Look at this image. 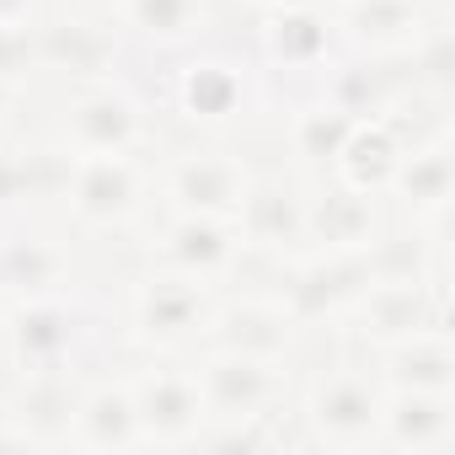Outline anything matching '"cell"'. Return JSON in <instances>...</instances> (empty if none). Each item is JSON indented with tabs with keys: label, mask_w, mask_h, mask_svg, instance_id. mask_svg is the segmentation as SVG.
<instances>
[{
	"label": "cell",
	"mask_w": 455,
	"mask_h": 455,
	"mask_svg": "<svg viewBox=\"0 0 455 455\" xmlns=\"http://www.w3.org/2000/svg\"><path fill=\"white\" fill-rule=\"evenodd\" d=\"M0 327H6V359L12 375L33 370H81L97 348L102 311L81 290H49V295H22L0 306Z\"/></svg>",
	"instance_id": "6da1fadb"
},
{
	"label": "cell",
	"mask_w": 455,
	"mask_h": 455,
	"mask_svg": "<svg viewBox=\"0 0 455 455\" xmlns=\"http://www.w3.org/2000/svg\"><path fill=\"white\" fill-rule=\"evenodd\" d=\"M263 102V70L231 49H182L166 76V108L204 134L236 129Z\"/></svg>",
	"instance_id": "7a4b0ae2"
},
{
	"label": "cell",
	"mask_w": 455,
	"mask_h": 455,
	"mask_svg": "<svg viewBox=\"0 0 455 455\" xmlns=\"http://www.w3.org/2000/svg\"><path fill=\"white\" fill-rule=\"evenodd\" d=\"M380 402L386 386L370 364V354L354 359H332L311 375V386L295 402V418L306 428L311 444L327 450H375V428H380Z\"/></svg>",
	"instance_id": "3957f363"
},
{
	"label": "cell",
	"mask_w": 455,
	"mask_h": 455,
	"mask_svg": "<svg viewBox=\"0 0 455 455\" xmlns=\"http://www.w3.org/2000/svg\"><path fill=\"white\" fill-rule=\"evenodd\" d=\"M338 327H343L348 348H359V354H375V348H391L402 338L450 327V274H396V279H375Z\"/></svg>",
	"instance_id": "277c9868"
},
{
	"label": "cell",
	"mask_w": 455,
	"mask_h": 455,
	"mask_svg": "<svg viewBox=\"0 0 455 455\" xmlns=\"http://www.w3.org/2000/svg\"><path fill=\"white\" fill-rule=\"evenodd\" d=\"M375 284V258L370 247L359 252H300L290 263H279V290H268L284 316L311 332V327H338L354 300Z\"/></svg>",
	"instance_id": "5b68a950"
},
{
	"label": "cell",
	"mask_w": 455,
	"mask_h": 455,
	"mask_svg": "<svg viewBox=\"0 0 455 455\" xmlns=\"http://www.w3.org/2000/svg\"><path fill=\"white\" fill-rule=\"evenodd\" d=\"M343 54L332 33L327 0H284V6L258 12V70L263 81H290V86H316L322 70Z\"/></svg>",
	"instance_id": "8992f818"
},
{
	"label": "cell",
	"mask_w": 455,
	"mask_h": 455,
	"mask_svg": "<svg viewBox=\"0 0 455 455\" xmlns=\"http://www.w3.org/2000/svg\"><path fill=\"white\" fill-rule=\"evenodd\" d=\"M214 300H220L214 284L150 263V274H140L134 290H129V338H134L145 354H182V348H198Z\"/></svg>",
	"instance_id": "52a82bcc"
},
{
	"label": "cell",
	"mask_w": 455,
	"mask_h": 455,
	"mask_svg": "<svg viewBox=\"0 0 455 455\" xmlns=\"http://www.w3.org/2000/svg\"><path fill=\"white\" fill-rule=\"evenodd\" d=\"M156 177L140 156H70L65 177V209L81 231H124L150 209Z\"/></svg>",
	"instance_id": "ba28073f"
},
{
	"label": "cell",
	"mask_w": 455,
	"mask_h": 455,
	"mask_svg": "<svg viewBox=\"0 0 455 455\" xmlns=\"http://www.w3.org/2000/svg\"><path fill=\"white\" fill-rule=\"evenodd\" d=\"M193 380H198V396H204V423L263 418V412L290 407V396H295L290 359H247V354L198 348Z\"/></svg>",
	"instance_id": "9c48e42d"
},
{
	"label": "cell",
	"mask_w": 455,
	"mask_h": 455,
	"mask_svg": "<svg viewBox=\"0 0 455 455\" xmlns=\"http://www.w3.org/2000/svg\"><path fill=\"white\" fill-rule=\"evenodd\" d=\"M60 145L70 156H140L150 145L145 102L113 76L92 86H70L65 118H60Z\"/></svg>",
	"instance_id": "30bf717a"
},
{
	"label": "cell",
	"mask_w": 455,
	"mask_h": 455,
	"mask_svg": "<svg viewBox=\"0 0 455 455\" xmlns=\"http://www.w3.org/2000/svg\"><path fill=\"white\" fill-rule=\"evenodd\" d=\"M129 54L124 28L113 22V12H60L38 22V70L60 76L70 86H92V81H113L118 65Z\"/></svg>",
	"instance_id": "8fae6325"
},
{
	"label": "cell",
	"mask_w": 455,
	"mask_h": 455,
	"mask_svg": "<svg viewBox=\"0 0 455 455\" xmlns=\"http://www.w3.org/2000/svg\"><path fill=\"white\" fill-rule=\"evenodd\" d=\"M156 177V198L161 209H188V214H220V220H236L242 209V193L252 182V166L247 156L236 150H220V145H204V150H172L161 161Z\"/></svg>",
	"instance_id": "7c38bea8"
},
{
	"label": "cell",
	"mask_w": 455,
	"mask_h": 455,
	"mask_svg": "<svg viewBox=\"0 0 455 455\" xmlns=\"http://www.w3.org/2000/svg\"><path fill=\"white\" fill-rule=\"evenodd\" d=\"M242 236H236V220H220V214H188V209H161L156 231H150V263L204 279V284H225L242 268Z\"/></svg>",
	"instance_id": "4fadbf2b"
},
{
	"label": "cell",
	"mask_w": 455,
	"mask_h": 455,
	"mask_svg": "<svg viewBox=\"0 0 455 455\" xmlns=\"http://www.w3.org/2000/svg\"><path fill=\"white\" fill-rule=\"evenodd\" d=\"M242 252L268 263H290L306 252V177L295 172H252L242 209H236Z\"/></svg>",
	"instance_id": "5bb4252c"
},
{
	"label": "cell",
	"mask_w": 455,
	"mask_h": 455,
	"mask_svg": "<svg viewBox=\"0 0 455 455\" xmlns=\"http://www.w3.org/2000/svg\"><path fill=\"white\" fill-rule=\"evenodd\" d=\"M332 12V33L348 54H370V60H407L439 22V0H338Z\"/></svg>",
	"instance_id": "9a60e30c"
},
{
	"label": "cell",
	"mask_w": 455,
	"mask_h": 455,
	"mask_svg": "<svg viewBox=\"0 0 455 455\" xmlns=\"http://www.w3.org/2000/svg\"><path fill=\"white\" fill-rule=\"evenodd\" d=\"M134 418H140V444L145 450H188L204 428V396L193 380V364H166L150 359L145 370L129 375Z\"/></svg>",
	"instance_id": "2e32d148"
},
{
	"label": "cell",
	"mask_w": 455,
	"mask_h": 455,
	"mask_svg": "<svg viewBox=\"0 0 455 455\" xmlns=\"http://www.w3.org/2000/svg\"><path fill=\"white\" fill-rule=\"evenodd\" d=\"M81 370H33L0 396V428L17 450H65L76 423Z\"/></svg>",
	"instance_id": "e0dca14e"
},
{
	"label": "cell",
	"mask_w": 455,
	"mask_h": 455,
	"mask_svg": "<svg viewBox=\"0 0 455 455\" xmlns=\"http://www.w3.org/2000/svg\"><path fill=\"white\" fill-rule=\"evenodd\" d=\"M300 327L284 316L274 295H242V300H214L198 348L209 354H247V359H295Z\"/></svg>",
	"instance_id": "ac0fdd59"
},
{
	"label": "cell",
	"mask_w": 455,
	"mask_h": 455,
	"mask_svg": "<svg viewBox=\"0 0 455 455\" xmlns=\"http://www.w3.org/2000/svg\"><path fill=\"white\" fill-rule=\"evenodd\" d=\"M386 198H396V209L412 220V231L450 225V204H455V140H450V129H439L428 140H407Z\"/></svg>",
	"instance_id": "d6986e66"
},
{
	"label": "cell",
	"mask_w": 455,
	"mask_h": 455,
	"mask_svg": "<svg viewBox=\"0 0 455 455\" xmlns=\"http://www.w3.org/2000/svg\"><path fill=\"white\" fill-rule=\"evenodd\" d=\"M386 231L380 198L359 193L338 177L306 182V252H359Z\"/></svg>",
	"instance_id": "ffe728a7"
},
{
	"label": "cell",
	"mask_w": 455,
	"mask_h": 455,
	"mask_svg": "<svg viewBox=\"0 0 455 455\" xmlns=\"http://www.w3.org/2000/svg\"><path fill=\"white\" fill-rule=\"evenodd\" d=\"M455 444V391H386L375 450L444 455Z\"/></svg>",
	"instance_id": "44dd1931"
},
{
	"label": "cell",
	"mask_w": 455,
	"mask_h": 455,
	"mask_svg": "<svg viewBox=\"0 0 455 455\" xmlns=\"http://www.w3.org/2000/svg\"><path fill=\"white\" fill-rule=\"evenodd\" d=\"M70 450H92V455L145 450V444H140L134 396H129V375H102V380L81 386V396H76V423H70Z\"/></svg>",
	"instance_id": "7402d4cb"
},
{
	"label": "cell",
	"mask_w": 455,
	"mask_h": 455,
	"mask_svg": "<svg viewBox=\"0 0 455 455\" xmlns=\"http://www.w3.org/2000/svg\"><path fill=\"white\" fill-rule=\"evenodd\" d=\"M49 290H70V252L22 220H0V306Z\"/></svg>",
	"instance_id": "603a6c76"
},
{
	"label": "cell",
	"mask_w": 455,
	"mask_h": 455,
	"mask_svg": "<svg viewBox=\"0 0 455 455\" xmlns=\"http://www.w3.org/2000/svg\"><path fill=\"white\" fill-rule=\"evenodd\" d=\"M113 22L150 54H182L209 33V0H118Z\"/></svg>",
	"instance_id": "cb8c5ba5"
},
{
	"label": "cell",
	"mask_w": 455,
	"mask_h": 455,
	"mask_svg": "<svg viewBox=\"0 0 455 455\" xmlns=\"http://www.w3.org/2000/svg\"><path fill=\"white\" fill-rule=\"evenodd\" d=\"M370 364H375V375H380L386 391H455V343H450V327H434V332L402 338L391 348H375Z\"/></svg>",
	"instance_id": "d4e9b609"
},
{
	"label": "cell",
	"mask_w": 455,
	"mask_h": 455,
	"mask_svg": "<svg viewBox=\"0 0 455 455\" xmlns=\"http://www.w3.org/2000/svg\"><path fill=\"white\" fill-rule=\"evenodd\" d=\"M402 150H407V134H402V124H396L391 113L364 118V124H354V134L343 140V150H338V161H332L327 177H338V182H348V188H359V193L386 198Z\"/></svg>",
	"instance_id": "484cf974"
},
{
	"label": "cell",
	"mask_w": 455,
	"mask_h": 455,
	"mask_svg": "<svg viewBox=\"0 0 455 455\" xmlns=\"http://www.w3.org/2000/svg\"><path fill=\"white\" fill-rule=\"evenodd\" d=\"M386 65H391V60H370V54H348V49H343V54L322 70V81H316L311 92L327 97L338 113H348L354 124L380 118V113H391L396 97H402V86L391 81Z\"/></svg>",
	"instance_id": "4316f807"
},
{
	"label": "cell",
	"mask_w": 455,
	"mask_h": 455,
	"mask_svg": "<svg viewBox=\"0 0 455 455\" xmlns=\"http://www.w3.org/2000/svg\"><path fill=\"white\" fill-rule=\"evenodd\" d=\"M70 177L65 145H12L0 150V220H22L28 204L60 198Z\"/></svg>",
	"instance_id": "83f0119b"
},
{
	"label": "cell",
	"mask_w": 455,
	"mask_h": 455,
	"mask_svg": "<svg viewBox=\"0 0 455 455\" xmlns=\"http://www.w3.org/2000/svg\"><path fill=\"white\" fill-rule=\"evenodd\" d=\"M348 134H354V118H348V113H338L327 97L306 92V97L290 108V124H284V145H290L295 177H306V182L327 177Z\"/></svg>",
	"instance_id": "f1b7e54d"
},
{
	"label": "cell",
	"mask_w": 455,
	"mask_h": 455,
	"mask_svg": "<svg viewBox=\"0 0 455 455\" xmlns=\"http://www.w3.org/2000/svg\"><path fill=\"white\" fill-rule=\"evenodd\" d=\"M38 17L33 22H0V92L17 97L38 81Z\"/></svg>",
	"instance_id": "f546056e"
},
{
	"label": "cell",
	"mask_w": 455,
	"mask_h": 455,
	"mask_svg": "<svg viewBox=\"0 0 455 455\" xmlns=\"http://www.w3.org/2000/svg\"><path fill=\"white\" fill-rule=\"evenodd\" d=\"M76 6H86V12H113L118 0H76Z\"/></svg>",
	"instance_id": "4dcf8cb0"
},
{
	"label": "cell",
	"mask_w": 455,
	"mask_h": 455,
	"mask_svg": "<svg viewBox=\"0 0 455 455\" xmlns=\"http://www.w3.org/2000/svg\"><path fill=\"white\" fill-rule=\"evenodd\" d=\"M252 6H258V12H263V6H284V0H252Z\"/></svg>",
	"instance_id": "1f68e13d"
},
{
	"label": "cell",
	"mask_w": 455,
	"mask_h": 455,
	"mask_svg": "<svg viewBox=\"0 0 455 455\" xmlns=\"http://www.w3.org/2000/svg\"><path fill=\"white\" fill-rule=\"evenodd\" d=\"M0 359H6V327H0Z\"/></svg>",
	"instance_id": "d6a6232c"
},
{
	"label": "cell",
	"mask_w": 455,
	"mask_h": 455,
	"mask_svg": "<svg viewBox=\"0 0 455 455\" xmlns=\"http://www.w3.org/2000/svg\"><path fill=\"white\" fill-rule=\"evenodd\" d=\"M327 6H338V0H327Z\"/></svg>",
	"instance_id": "836d02e7"
}]
</instances>
